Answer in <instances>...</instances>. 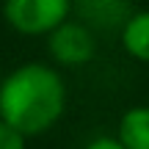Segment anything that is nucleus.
<instances>
[{
	"instance_id": "obj_1",
	"label": "nucleus",
	"mask_w": 149,
	"mask_h": 149,
	"mask_svg": "<svg viewBox=\"0 0 149 149\" xmlns=\"http://www.w3.org/2000/svg\"><path fill=\"white\" fill-rule=\"evenodd\" d=\"M66 108V83L44 64H25L14 69L0 86V122L22 135L50 130Z\"/></svg>"
},
{
	"instance_id": "obj_9",
	"label": "nucleus",
	"mask_w": 149,
	"mask_h": 149,
	"mask_svg": "<svg viewBox=\"0 0 149 149\" xmlns=\"http://www.w3.org/2000/svg\"><path fill=\"white\" fill-rule=\"evenodd\" d=\"M0 86H3V77H0Z\"/></svg>"
},
{
	"instance_id": "obj_6",
	"label": "nucleus",
	"mask_w": 149,
	"mask_h": 149,
	"mask_svg": "<svg viewBox=\"0 0 149 149\" xmlns=\"http://www.w3.org/2000/svg\"><path fill=\"white\" fill-rule=\"evenodd\" d=\"M122 44L135 61L149 64V11H135L122 28Z\"/></svg>"
},
{
	"instance_id": "obj_7",
	"label": "nucleus",
	"mask_w": 149,
	"mask_h": 149,
	"mask_svg": "<svg viewBox=\"0 0 149 149\" xmlns=\"http://www.w3.org/2000/svg\"><path fill=\"white\" fill-rule=\"evenodd\" d=\"M0 149H25V135L11 124L0 122Z\"/></svg>"
},
{
	"instance_id": "obj_3",
	"label": "nucleus",
	"mask_w": 149,
	"mask_h": 149,
	"mask_svg": "<svg viewBox=\"0 0 149 149\" xmlns=\"http://www.w3.org/2000/svg\"><path fill=\"white\" fill-rule=\"evenodd\" d=\"M47 47L58 64L64 66H83L97 53V36L80 19H66L47 36Z\"/></svg>"
},
{
	"instance_id": "obj_5",
	"label": "nucleus",
	"mask_w": 149,
	"mask_h": 149,
	"mask_svg": "<svg viewBox=\"0 0 149 149\" xmlns=\"http://www.w3.org/2000/svg\"><path fill=\"white\" fill-rule=\"evenodd\" d=\"M119 144L124 149H149V105H135L119 119Z\"/></svg>"
},
{
	"instance_id": "obj_8",
	"label": "nucleus",
	"mask_w": 149,
	"mask_h": 149,
	"mask_svg": "<svg viewBox=\"0 0 149 149\" xmlns=\"http://www.w3.org/2000/svg\"><path fill=\"white\" fill-rule=\"evenodd\" d=\"M86 149H124L119 144V138H111V135H102V138H94Z\"/></svg>"
},
{
	"instance_id": "obj_4",
	"label": "nucleus",
	"mask_w": 149,
	"mask_h": 149,
	"mask_svg": "<svg viewBox=\"0 0 149 149\" xmlns=\"http://www.w3.org/2000/svg\"><path fill=\"white\" fill-rule=\"evenodd\" d=\"M72 8L77 11L80 22L91 31H111V28H124L130 19V0H72Z\"/></svg>"
},
{
	"instance_id": "obj_2",
	"label": "nucleus",
	"mask_w": 149,
	"mask_h": 149,
	"mask_svg": "<svg viewBox=\"0 0 149 149\" xmlns=\"http://www.w3.org/2000/svg\"><path fill=\"white\" fill-rule=\"evenodd\" d=\"M72 0H3V17L17 33L44 36L69 19Z\"/></svg>"
}]
</instances>
